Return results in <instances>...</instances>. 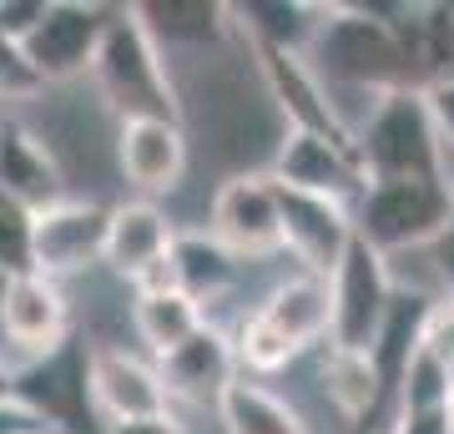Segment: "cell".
Wrapping results in <instances>:
<instances>
[{"label":"cell","instance_id":"1","mask_svg":"<svg viewBox=\"0 0 454 434\" xmlns=\"http://www.w3.org/2000/svg\"><path fill=\"white\" fill-rule=\"evenodd\" d=\"M389 11L384 5H318V31H313L303 61H309L313 81L324 86L333 116H339L348 91L369 101V112L389 91H404V86L419 91L414 66H409V46L399 36V20H404L409 5L399 11V20H384Z\"/></svg>","mask_w":454,"mask_h":434},{"label":"cell","instance_id":"2","mask_svg":"<svg viewBox=\"0 0 454 434\" xmlns=\"http://www.w3.org/2000/svg\"><path fill=\"white\" fill-rule=\"evenodd\" d=\"M86 76L97 81V97L116 122H182L177 81L162 51L152 46V36L142 31V20L131 16V5L112 11Z\"/></svg>","mask_w":454,"mask_h":434},{"label":"cell","instance_id":"3","mask_svg":"<svg viewBox=\"0 0 454 434\" xmlns=\"http://www.w3.org/2000/svg\"><path fill=\"white\" fill-rule=\"evenodd\" d=\"M354 157L364 182H399V178H450L444 142L434 131L424 91L404 86L389 91L354 131Z\"/></svg>","mask_w":454,"mask_h":434},{"label":"cell","instance_id":"4","mask_svg":"<svg viewBox=\"0 0 454 434\" xmlns=\"http://www.w3.org/2000/svg\"><path fill=\"white\" fill-rule=\"evenodd\" d=\"M328 313H333L328 283L324 278L298 273V278H288V283H278V288L258 304V313L238 328L232 354H238V364H247L253 374L288 369L303 349H313L318 338H328Z\"/></svg>","mask_w":454,"mask_h":434},{"label":"cell","instance_id":"5","mask_svg":"<svg viewBox=\"0 0 454 434\" xmlns=\"http://www.w3.org/2000/svg\"><path fill=\"white\" fill-rule=\"evenodd\" d=\"M454 212V172L450 178H399L364 182L354 202V238L369 242L379 257L404 248H429Z\"/></svg>","mask_w":454,"mask_h":434},{"label":"cell","instance_id":"6","mask_svg":"<svg viewBox=\"0 0 454 434\" xmlns=\"http://www.w3.org/2000/svg\"><path fill=\"white\" fill-rule=\"evenodd\" d=\"M394 298V273H389V257H379L369 242H348L339 257V268L328 278V343L333 349H354V354H369L379 323L389 313Z\"/></svg>","mask_w":454,"mask_h":434},{"label":"cell","instance_id":"7","mask_svg":"<svg viewBox=\"0 0 454 434\" xmlns=\"http://www.w3.org/2000/svg\"><path fill=\"white\" fill-rule=\"evenodd\" d=\"M116 5H82V0H46V11L35 20V31L20 41V56L31 66V76L46 81H71L91 71L106 20Z\"/></svg>","mask_w":454,"mask_h":434},{"label":"cell","instance_id":"8","mask_svg":"<svg viewBox=\"0 0 454 434\" xmlns=\"http://www.w3.org/2000/svg\"><path fill=\"white\" fill-rule=\"evenodd\" d=\"M172 242L177 227L157 202H116L106 208V242H101V263L116 278H127L131 288H172Z\"/></svg>","mask_w":454,"mask_h":434},{"label":"cell","instance_id":"9","mask_svg":"<svg viewBox=\"0 0 454 434\" xmlns=\"http://www.w3.org/2000/svg\"><path fill=\"white\" fill-rule=\"evenodd\" d=\"M212 242H223L232 257L283 253V223H278V193L268 172H238L212 197Z\"/></svg>","mask_w":454,"mask_h":434},{"label":"cell","instance_id":"10","mask_svg":"<svg viewBox=\"0 0 454 434\" xmlns=\"http://www.w3.org/2000/svg\"><path fill=\"white\" fill-rule=\"evenodd\" d=\"M101 242H106V208L66 197L31 217V273L51 283L86 273L91 263H101Z\"/></svg>","mask_w":454,"mask_h":434},{"label":"cell","instance_id":"11","mask_svg":"<svg viewBox=\"0 0 454 434\" xmlns=\"http://www.w3.org/2000/svg\"><path fill=\"white\" fill-rule=\"evenodd\" d=\"M268 178H273L278 187H288V193L343 202L348 212H354L358 193H364V172H358L354 152L339 146V142H324V137H309V131H283Z\"/></svg>","mask_w":454,"mask_h":434},{"label":"cell","instance_id":"12","mask_svg":"<svg viewBox=\"0 0 454 434\" xmlns=\"http://www.w3.org/2000/svg\"><path fill=\"white\" fill-rule=\"evenodd\" d=\"M278 223H283V248H288L298 263H303V273L309 278H333L339 268L343 248L354 242V212L343 208V202H328V197H309V193H288V187H278Z\"/></svg>","mask_w":454,"mask_h":434},{"label":"cell","instance_id":"13","mask_svg":"<svg viewBox=\"0 0 454 434\" xmlns=\"http://www.w3.org/2000/svg\"><path fill=\"white\" fill-rule=\"evenodd\" d=\"M258 56V76H262V91L273 101V112L283 116V131H309V137H324V142H339L354 152V137L339 127V116L328 107L324 86L313 81L309 61L303 56H288V51H258L247 46Z\"/></svg>","mask_w":454,"mask_h":434},{"label":"cell","instance_id":"14","mask_svg":"<svg viewBox=\"0 0 454 434\" xmlns=\"http://www.w3.org/2000/svg\"><path fill=\"white\" fill-rule=\"evenodd\" d=\"M86 404H97L106 424H121V419L162 414L172 399L157 379V364H142L127 349H91L86 354Z\"/></svg>","mask_w":454,"mask_h":434},{"label":"cell","instance_id":"15","mask_svg":"<svg viewBox=\"0 0 454 434\" xmlns=\"http://www.w3.org/2000/svg\"><path fill=\"white\" fill-rule=\"evenodd\" d=\"M0 338H11L26 354H51L71 338V308H66L61 283H51L41 273H20L5 288L0 304Z\"/></svg>","mask_w":454,"mask_h":434},{"label":"cell","instance_id":"16","mask_svg":"<svg viewBox=\"0 0 454 434\" xmlns=\"http://www.w3.org/2000/svg\"><path fill=\"white\" fill-rule=\"evenodd\" d=\"M16 404H26L31 414H41L51 430H76V414L86 404V359L76 354V343L66 338L61 349H51L16 374Z\"/></svg>","mask_w":454,"mask_h":434},{"label":"cell","instance_id":"17","mask_svg":"<svg viewBox=\"0 0 454 434\" xmlns=\"http://www.w3.org/2000/svg\"><path fill=\"white\" fill-rule=\"evenodd\" d=\"M157 379H162L167 399H217L232 379H238V354L232 338L217 323H202L187 343L157 359Z\"/></svg>","mask_w":454,"mask_h":434},{"label":"cell","instance_id":"18","mask_svg":"<svg viewBox=\"0 0 454 434\" xmlns=\"http://www.w3.org/2000/svg\"><path fill=\"white\" fill-rule=\"evenodd\" d=\"M0 193L26 212H46L66 202V178L51 146L20 122H0Z\"/></svg>","mask_w":454,"mask_h":434},{"label":"cell","instance_id":"19","mask_svg":"<svg viewBox=\"0 0 454 434\" xmlns=\"http://www.w3.org/2000/svg\"><path fill=\"white\" fill-rule=\"evenodd\" d=\"M116 162L131 187L172 193L187 172V131L182 122H121L116 127Z\"/></svg>","mask_w":454,"mask_h":434},{"label":"cell","instance_id":"20","mask_svg":"<svg viewBox=\"0 0 454 434\" xmlns=\"http://www.w3.org/2000/svg\"><path fill=\"white\" fill-rule=\"evenodd\" d=\"M131 16L142 20V31L162 51V61L172 51L217 46L232 31L227 5H217V0H146V5H131Z\"/></svg>","mask_w":454,"mask_h":434},{"label":"cell","instance_id":"21","mask_svg":"<svg viewBox=\"0 0 454 434\" xmlns=\"http://www.w3.org/2000/svg\"><path fill=\"white\" fill-rule=\"evenodd\" d=\"M429 298L424 293H409V288H394L389 298V313L379 323V334L369 343V364H373V379H379V414L399 399V379H404L409 359L419 349V319Z\"/></svg>","mask_w":454,"mask_h":434},{"label":"cell","instance_id":"22","mask_svg":"<svg viewBox=\"0 0 454 434\" xmlns=\"http://www.w3.org/2000/svg\"><path fill=\"white\" fill-rule=\"evenodd\" d=\"M227 20H232V31L247 36V46L303 56L313 31H318V5H298V0H243V5H227Z\"/></svg>","mask_w":454,"mask_h":434},{"label":"cell","instance_id":"23","mask_svg":"<svg viewBox=\"0 0 454 434\" xmlns=\"http://www.w3.org/2000/svg\"><path fill=\"white\" fill-rule=\"evenodd\" d=\"M167 268H172V288L187 293L202 308V319H207V304H217L238 283V257L227 253L223 242L202 238V233H177Z\"/></svg>","mask_w":454,"mask_h":434},{"label":"cell","instance_id":"24","mask_svg":"<svg viewBox=\"0 0 454 434\" xmlns=\"http://www.w3.org/2000/svg\"><path fill=\"white\" fill-rule=\"evenodd\" d=\"M217 414L227 434H309L303 414L288 399H278L273 389L253 384V379H232L217 394Z\"/></svg>","mask_w":454,"mask_h":434},{"label":"cell","instance_id":"25","mask_svg":"<svg viewBox=\"0 0 454 434\" xmlns=\"http://www.w3.org/2000/svg\"><path fill=\"white\" fill-rule=\"evenodd\" d=\"M131 323H137V334H142L146 349L162 359V354H172L177 343H187L207 319H202V308H197L187 293H177V288H142L137 298H131Z\"/></svg>","mask_w":454,"mask_h":434},{"label":"cell","instance_id":"26","mask_svg":"<svg viewBox=\"0 0 454 434\" xmlns=\"http://www.w3.org/2000/svg\"><path fill=\"white\" fill-rule=\"evenodd\" d=\"M324 389H328V399H333V409H339L343 419H358V424L379 419V379H373L369 354H354V349H333V343H328Z\"/></svg>","mask_w":454,"mask_h":434},{"label":"cell","instance_id":"27","mask_svg":"<svg viewBox=\"0 0 454 434\" xmlns=\"http://www.w3.org/2000/svg\"><path fill=\"white\" fill-rule=\"evenodd\" d=\"M31 217L35 212L0 193V273L5 278L31 273Z\"/></svg>","mask_w":454,"mask_h":434},{"label":"cell","instance_id":"28","mask_svg":"<svg viewBox=\"0 0 454 434\" xmlns=\"http://www.w3.org/2000/svg\"><path fill=\"white\" fill-rule=\"evenodd\" d=\"M444 399H450V379H444V369H439L429 354H419L414 349V359H409L404 379H399V409H444Z\"/></svg>","mask_w":454,"mask_h":434},{"label":"cell","instance_id":"29","mask_svg":"<svg viewBox=\"0 0 454 434\" xmlns=\"http://www.w3.org/2000/svg\"><path fill=\"white\" fill-rule=\"evenodd\" d=\"M419 354H429L439 369L454 364V298H434L419 319Z\"/></svg>","mask_w":454,"mask_h":434},{"label":"cell","instance_id":"30","mask_svg":"<svg viewBox=\"0 0 454 434\" xmlns=\"http://www.w3.org/2000/svg\"><path fill=\"white\" fill-rule=\"evenodd\" d=\"M41 91V81L31 76V66L20 56V46H11L5 36H0V97L16 101V97H35Z\"/></svg>","mask_w":454,"mask_h":434},{"label":"cell","instance_id":"31","mask_svg":"<svg viewBox=\"0 0 454 434\" xmlns=\"http://www.w3.org/2000/svg\"><path fill=\"white\" fill-rule=\"evenodd\" d=\"M41 11H46V0H0V36H5L11 46H20V41L35 31Z\"/></svg>","mask_w":454,"mask_h":434},{"label":"cell","instance_id":"32","mask_svg":"<svg viewBox=\"0 0 454 434\" xmlns=\"http://www.w3.org/2000/svg\"><path fill=\"white\" fill-rule=\"evenodd\" d=\"M424 101H429L434 131H439V142H444V162H450V157H454V81H439V86H429V91H424Z\"/></svg>","mask_w":454,"mask_h":434},{"label":"cell","instance_id":"33","mask_svg":"<svg viewBox=\"0 0 454 434\" xmlns=\"http://www.w3.org/2000/svg\"><path fill=\"white\" fill-rule=\"evenodd\" d=\"M394 434H454L444 409H399Z\"/></svg>","mask_w":454,"mask_h":434},{"label":"cell","instance_id":"34","mask_svg":"<svg viewBox=\"0 0 454 434\" xmlns=\"http://www.w3.org/2000/svg\"><path fill=\"white\" fill-rule=\"evenodd\" d=\"M429 253H434V273L444 283V298H454V212H450V223L439 227V238L429 242Z\"/></svg>","mask_w":454,"mask_h":434},{"label":"cell","instance_id":"35","mask_svg":"<svg viewBox=\"0 0 454 434\" xmlns=\"http://www.w3.org/2000/svg\"><path fill=\"white\" fill-rule=\"evenodd\" d=\"M0 434H56V430H51L41 414H31L26 404L5 399V404H0Z\"/></svg>","mask_w":454,"mask_h":434},{"label":"cell","instance_id":"36","mask_svg":"<svg viewBox=\"0 0 454 434\" xmlns=\"http://www.w3.org/2000/svg\"><path fill=\"white\" fill-rule=\"evenodd\" d=\"M106 434H187V424L172 419V409L162 414H146V419H121V424H106Z\"/></svg>","mask_w":454,"mask_h":434},{"label":"cell","instance_id":"37","mask_svg":"<svg viewBox=\"0 0 454 434\" xmlns=\"http://www.w3.org/2000/svg\"><path fill=\"white\" fill-rule=\"evenodd\" d=\"M5 399H16V369H5V364H0V404Z\"/></svg>","mask_w":454,"mask_h":434},{"label":"cell","instance_id":"38","mask_svg":"<svg viewBox=\"0 0 454 434\" xmlns=\"http://www.w3.org/2000/svg\"><path fill=\"white\" fill-rule=\"evenodd\" d=\"M444 414H450V430H454V389H450V399H444Z\"/></svg>","mask_w":454,"mask_h":434},{"label":"cell","instance_id":"39","mask_svg":"<svg viewBox=\"0 0 454 434\" xmlns=\"http://www.w3.org/2000/svg\"><path fill=\"white\" fill-rule=\"evenodd\" d=\"M5 288H11V278L0 273V304H5Z\"/></svg>","mask_w":454,"mask_h":434}]
</instances>
